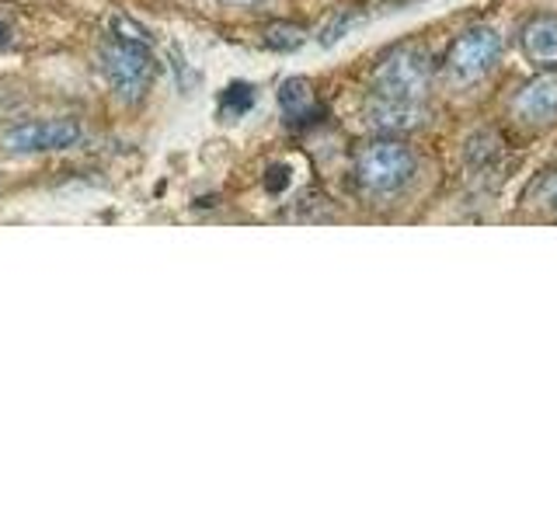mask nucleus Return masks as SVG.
<instances>
[{
	"instance_id": "nucleus-1",
	"label": "nucleus",
	"mask_w": 557,
	"mask_h": 522,
	"mask_svg": "<svg viewBox=\"0 0 557 522\" xmlns=\"http://www.w3.org/2000/svg\"><path fill=\"white\" fill-rule=\"evenodd\" d=\"M418 174V153L405 136H373L356 147L352 178L362 199L391 202L405 196Z\"/></svg>"
},
{
	"instance_id": "nucleus-2",
	"label": "nucleus",
	"mask_w": 557,
	"mask_h": 522,
	"mask_svg": "<svg viewBox=\"0 0 557 522\" xmlns=\"http://www.w3.org/2000/svg\"><path fill=\"white\" fill-rule=\"evenodd\" d=\"M432 84H435V63L429 57V49L422 42H400V46H391L373 63L370 98L425 104Z\"/></svg>"
},
{
	"instance_id": "nucleus-3",
	"label": "nucleus",
	"mask_w": 557,
	"mask_h": 522,
	"mask_svg": "<svg viewBox=\"0 0 557 522\" xmlns=\"http://www.w3.org/2000/svg\"><path fill=\"white\" fill-rule=\"evenodd\" d=\"M505 57V39L495 25H470L449 42L440 74L449 87H478L495 74Z\"/></svg>"
},
{
	"instance_id": "nucleus-4",
	"label": "nucleus",
	"mask_w": 557,
	"mask_h": 522,
	"mask_svg": "<svg viewBox=\"0 0 557 522\" xmlns=\"http://www.w3.org/2000/svg\"><path fill=\"white\" fill-rule=\"evenodd\" d=\"M101 74L112 84V91L122 101H139L147 98V91L153 87L157 74H161V63L150 52L147 42H129V39H109L101 46Z\"/></svg>"
},
{
	"instance_id": "nucleus-5",
	"label": "nucleus",
	"mask_w": 557,
	"mask_h": 522,
	"mask_svg": "<svg viewBox=\"0 0 557 522\" xmlns=\"http://www.w3.org/2000/svg\"><path fill=\"white\" fill-rule=\"evenodd\" d=\"M81 136L77 119H28L0 133V147L8 153H57L81 144Z\"/></svg>"
},
{
	"instance_id": "nucleus-6",
	"label": "nucleus",
	"mask_w": 557,
	"mask_h": 522,
	"mask_svg": "<svg viewBox=\"0 0 557 522\" xmlns=\"http://www.w3.org/2000/svg\"><path fill=\"white\" fill-rule=\"evenodd\" d=\"M509 115L527 129H547L557 122V70H540L536 77L519 84L509 98Z\"/></svg>"
},
{
	"instance_id": "nucleus-7",
	"label": "nucleus",
	"mask_w": 557,
	"mask_h": 522,
	"mask_svg": "<svg viewBox=\"0 0 557 522\" xmlns=\"http://www.w3.org/2000/svg\"><path fill=\"white\" fill-rule=\"evenodd\" d=\"M519 52L536 70H557V14H533L519 25Z\"/></svg>"
},
{
	"instance_id": "nucleus-8",
	"label": "nucleus",
	"mask_w": 557,
	"mask_h": 522,
	"mask_svg": "<svg viewBox=\"0 0 557 522\" xmlns=\"http://www.w3.org/2000/svg\"><path fill=\"white\" fill-rule=\"evenodd\" d=\"M429 119L425 104H405V101H380L370 98L366 101V122L380 133V136H405L422 129Z\"/></svg>"
},
{
	"instance_id": "nucleus-9",
	"label": "nucleus",
	"mask_w": 557,
	"mask_h": 522,
	"mask_svg": "<svg viewBox=\"0 0 557 522\" xmlns=\"http://www.w3.org/2000/svg\"><path fill=\"white\" fill-rule=\"evenodd\" d=\"M522 202H527L530 213L557 220V164H550L536 174L527 188V196H522Z\"/></svg>"
},
{
	"instance_id": "nucleus-10",
	"label": "nucleus",
	"mask_w": 557,
	"mask_h": 522,
	"mask_svg": "<svg viewBox=\"0 0 557 522\" xmlns=\"http://www.w3.org/2000/svg\"><path fill=\"white\" fill-rule=\"evenodd\" d=\"M278 104H283L286 119H293V122H304L310 115H318V109H313L310 84L300 80V77H293V80L283 84V91H278Z\"/></svg>"
},
{
	"instance_id": "nucleus-11",
	"label": "nucleus",
	"mask_w": 557,
	"mask_h": 522,
	"mask_svg": "<svg viewBox=\"0 0 557 522\" xmlns=\"http://www.w3.org/2000/svg\"><path fill=\"white\" fill-rule=\"evenodd\" d=\"M307 39V28L304 25H293V22H272L265 28V46L275 49V52H293L300 49Z\"/></svg>"
},
{
	"instance_id": "nucleus-12",
	"label": "nucleus",
	"mask_w": 557,
	"mask_h": 522,
	"mask_svg": "<svg viewBox=\"0 0 557 522\" xmlns=\"http://www.w3.org/2000/svg\"><path fill=\"white\" fill-rule=\"evenodd\" d=\"M255 109V87L251 84H231L226 91L220 95V112L226 119H240Z\"/></svg>"
},
{
	"instance_id": "nucleus-13",
	"label": "nucleus",
	"mask_w": 557,
	"mask_h": 522,
	"mask_svg": "<svg viewBox=\"0 0 557 522\" xmlns=\"http://www.w3.org/2000/svg\"><path fill=\"white\" fill-rule=\"evenodd\" d=\"M352 25H356V14H348V11H345V14H338V17H331V25H324V28H321V42H324V46L338 42L342 35H345L348 28H352Z\"/></svg>"
},
{
	"instance_id": "nucleus-14",
	"label": "nucleus",
	"mask_w": 557,
	"mask_h": 522,
	"mask_svg": "<svg viewBox=\"0 0 557 522\" xmlns=\"http://www.w3.org/2000/svg\"><path fill=\"white\" fill-rule=\"evenodd\" d=\"M112 35H119V39H129V42H147L150 46V32L139 28L136 22H129V17H115Z\"/></svg>"
},
{
	"instance_id": "nucleus-15",
	"label": "nucleus",
	"mask_w": 557,
	"mask_h": 522,
	"mask_svg": "<svg viewBox=\"0 0 557 522\" xmlns=\"http://www.w3.org/2000/svg\"><path fill=\"white\" fill-rule=\"evenodd\" d=\"M272 174H275V178H272V182H265V185H269L272 191H278V188H283V185H286V167H275Z\"/></svg>"
},
{
	"instance_id": "nucleus-16",
	"label": "nucleus",
	"mask_w": 557,
	"mask_h": 522,
	"mask_svg": "<svg viewBox=\"0 0 557 522\" xmlns=\"http://www.w3.org/2000/svg\"><path fill=\"white\" fill-rule=\"evenodd\" d=\"M8 39H11V28H8L4 22H0V46H4Z\"/></svg>"
},
{
	"instance_id": "nucleus-17",
	"label": "nucleus",
	"mask_w": 557,
	"mask_h": 522,
	"mask_svg": "<svg viewBox=\"0 0 557 522\" xmlns=\"http://www.w3.org/2000/svg\"><path fill=\"white\" fill-rule=\"evenodd\" d=\"M223 4H237V8H244V4H258V0H223Z\"/></svg>"
}]
</instances>
